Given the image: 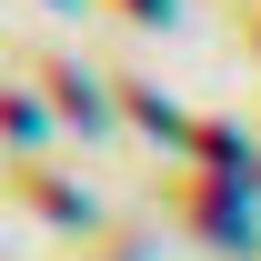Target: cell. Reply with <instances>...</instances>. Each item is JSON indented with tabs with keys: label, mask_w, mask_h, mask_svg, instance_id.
Wrapping results in <instances>:
<instances>
[{
	"label": "cell",
	"mask_w": 261,
	"mask_h": 261,
	"mask_svg": "<svg viewBox=\"0 0 261 261\" xmlns=\"http://www.w3.org/2000/svg\"><path fill=\"white\" fill-rule=\"evenodd\" d=\"M130 10H171V0H130Z\"/></svg>",
	"instance_id": "6da1fadb"
}]
</instances>
